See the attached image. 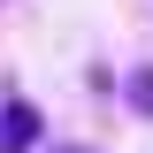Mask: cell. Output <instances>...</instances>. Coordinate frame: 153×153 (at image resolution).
<instances>
[{
  "label": "cell",
  "mask_w": 153,
  "mask_h": 153,
  "mask_svg": "<svg viewBox=\"0 0 153 153\" xmlns=\"http://www.w3.org/2000/svg\"><path fill=\"white\" fill-rule=\"evenodd\" d=\"M38 130H46V123H38L31 100H16V92L0 100V153H31V146H38Z\"/></svg>",
  "instance_id": "6da1fadb"
},
{
  "label": "cell",
  "mask_w": 153,
  "mask_h": 153,
  "mask_svg": "<svg viewBox=\"0 0 153 153\" xmlns=\"http://www.w3.org/2000/svg\"><path fill=\"white\" fill-rule=\"evenodd\" d=\"M123 100H130V115H146V123H153V61H138V69L123 76Z\"/></svg>",
  "instance_id": "7a4b0ae2"
},
{
  "label": "cell",
  "mask_w": 153,
  "mask_h": 153,
  "mask_svg": "<svg viewBox=\"0 0 153 153\" xmlns=\"http://www.w3.org/2000/svg\"><path fill=\"white\" fill-rule=\"evenodd\" d=\"M61 153H84V146H61Z\"/></svg>",
  "instance_id": "3957f363"
}]
</instances>
